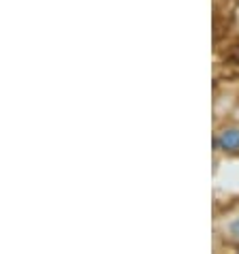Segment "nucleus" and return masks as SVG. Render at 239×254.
<instances>
[{
	"label": "nucleus",
	"instance_id": "nucleus-1",
	"mask_svg": "<svg viewBox=\"0 0 239 254\" xmlns=\"http://www.w3.org/2000/svg\"><path fill=\"white\" fill-rule=\"evenodd\" d=\"M216 150H220L224 154H235L239 152V126H224L216 132Z\"/></svg>",
	"mask_w": 239,
	"mask_h": 254
},
{
	"label": "nucleus",
	"instance_id": "nucleus-2",
	"mask_svg": "<svg viewBox=\"0 0 239 254\" xmlns=\"http://www.w3.org/2000/svg\"><path fill=\"white\" fill-rule=\"evenodd\" d=\"M222 237L231 244H237L239 246V214L231 216L227 222H224V229H222Z\"/></svg>",
	"mask_w": 239,
	"mask_h": 254
}]
</instances>
